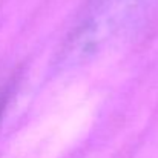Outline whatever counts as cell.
I'll list each match as a JSON object with an SVG mask.
<instances>
[{"instance_id": "obj_1", "label": "cell", "mask_w": 158, "mask_h": 158, "mask_svg": "<svg viewBox=\"0 0 158 158\" xmlns=\"http://www.w3.org/2000/svg\"><path fill=\"white\" fill-rule=\"evenodd\" d=\"M154 3L155 0H91L66 37L57 64L72 68L91 60L135 28Z\"/></svg>"}, {"instance_id": "obj_2", "label": "cell", "mask_w": 158, "mask_h": 158, "mask_svg": "<svg viewBox=\"0 0 158 158\" xmlns=\"http://www.w3.org/2000/svg\"><path fill=\"white\" fill-rule=\"evenodd\" d=\"M11 92V81L9 80H0V117L5 110V106L8 103Z\"/></svg>"}]
</instances>
